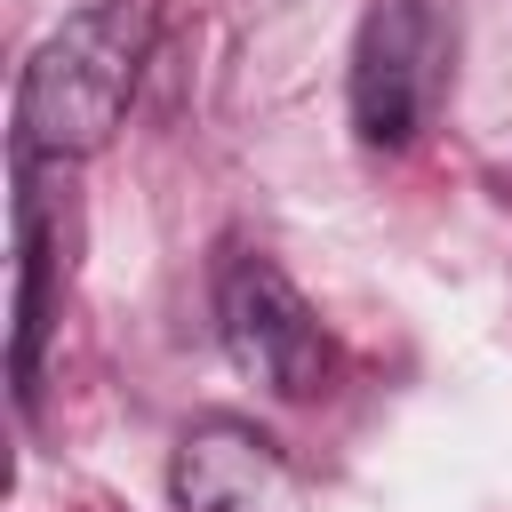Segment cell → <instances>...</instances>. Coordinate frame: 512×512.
<instances>
[{
  "label": "cell",
  "instance_id": "obj_5",
  "mask_svg": "<svg viewBox=\"0 0 512 512\" xmlns=\"http://www.w3.org/2000/svg\"><path fill=\"white\" fill-rule=\"evenodd\" d=\"M48 328H56V240H48V216L24 184L16 192V400L40 392Z\"/></svg>",
  "mask_w": 512,
  "mask_h": 512
},
{
  "label": "cell",
  "instance_id": "obj_2",
  "mask_svg": "<svg viewBox=\"0 0 512 512\" xmlns=\"http://www.w3.org/2000/svg\"><path fill=\"white\" fill-rule=\"evenodd\" d=\"M448 88V24L432 0H376L352 40V128L376 152H400L424 136L432 104Z\"/></svg>",
  "mask_w": 512,
  "mask_h": 512
},
{
  "label": "cell",
  "instance_id": "obj_1",
  "mask_svg": "<svg viewBox=\"0 0 512 512\" xmlns=\"http://www.w3.org/2000/svg\"><path fill=\"white\" fill-rule=\"evenodd\" d=\"M152 56V0H88L72 8L16 80V152L24 160H88L112 144L136 72Z\"/></svg>",
  "mask_w": 512,
  "mask_h": 512
},
{
  "label": "cell",
  "instance_id": "obj_3",
  "mask_svg": "<svg viewBox=\"0 0 512 512\" xmlns=\"http://www.w3.org/2000/svg\"><path fill=\"white\" fill-rule=\"evenodd\" d=\"M216 320H224V352L248 384L280 392V400H312L328 384V336L320 312L304 304V288L272 264V256H232L224 288H216Z\"/></svg>",
  "mask_w": 512,
  "mask_h": 512
},
{
  "label": "cell",
  "instance_id": "obj_4",
  "mask_svg": "<svg viewBox=\"0 0 512 512\" xmlns=\"http://www.w3.org/2000/svg\"><path fill=\"white\" fill-rule=\"evenodd\" d=\"M168 496H176V512H312L296 464L256 424H232V416L192 424L176 440Z\"/></svg>",
  "mask_w": 512,
  "mask_h": 512
}]
</instances>
